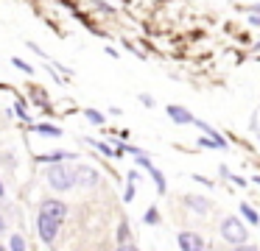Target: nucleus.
I'll use <instances>...</instances> for the list:
<instances>
[{"mask_svg": "<svg viewBox=\"0 0 260 251\" xmlns=\"http://www.w3.org/2000/svg\"><path fill=\"white\" fill-rule=\"evenodd\" d=\"M45 178H48V187L56 190V193H68V190L76 187V167L70 165V159L64 162H51L45 170Z\"/></svg>", "mask_w": 260, "mask_h": 251, "instance_id": "obj_1", "label": "nucleus"}, {"mask_svg": "<svg viewBox=\"0 0 260 251\" xmlns=\"http://www.w3.org/2000/svg\"><path fill=\"white\" fill-rule=\"evenodd\" d=\"M218 234L224 237L226 245L238 248L241 243H246V240H249L246 221H241L238 215H224V218H221V223H218Z\"/></svg>", "mask_w": 260, "mask_h": 251, "instance_id": "obj_2", "label": "nucleus"}, {"mask_svg": "<svg viewBox=\"0 0 260 251\" xmlns=\"http://www.w3.org/2000/svg\"><path fill=\"white\" fill-rule=\"evenodd\" d=\"M59 229H62V221H56V218H51L48 212L40 209V215H37V234H40V240L45 245H53L59 237Z\"/></svg>", "mask_w": 260, "mask_h": 251, "instance_id": "obj_3", "label": "nucleus"}, {"mask_svg": "<svg viewBox=\"0 0 260 251\" xmlns=\"http://www.w3.org/2000/svg\"><path fill=\"white\" fill-rule=\"evenodd\" d=\"M98 178H101L98 167H92V165H79L76 167V187L92 190V187H98Z\"/></svg>", "mask_w": 260, "mask_h": 251, "instance_id": "obj_4", "label": "nucleus"}, {"mask_svg": "<svg viewBox=\"0 0 260 251\" xmlns=\"http://www.w3.org/2000/svg\"><path fill=\"white\" fill-rule=\"evenodd\" d=\"M176 245H179L182 251H204L207 248V240L199 232H179L176 234Z\"/></svg>", "mask_w": 260, "mask_h": 251, "instance_id": "obj_5", "label": "nucleus"}, {"mask_svg": "<svg viewBox=\"0 0 260 251\" xmlns=\"http://www.w3.org/2000/svg\"><path fill=\"white\" fill-rule=\"evenodd\" d=\"M193 126H196L202 134H207V137H213L215 142H218V151H230V137H226V134H221L215 126H210V123L199 120V117H193Z\"/></svg>", "mask_w": 260, "mask_h": 251, "instance_id": "obj_6", "label": "nucleus"}, {"mask_svg": "<svg viewBox=\"0 0 260 251\" xmlns=\"http://www.w3.org/2000/svg\"><path fill=\"white\" fill-rule=\"evenodd\" d=\"M132 237H135V234H132V226H129V221H126V218H120V223H118V232H115V243H118V248L135 251V248H137V243H135Z\"/></svg>", "mask_w": 260, "mask_h": 251, "instance_id": "obj_7", "label": "nucleus"}, {"mask_svg": "<svg viewBox=\"0 0 260 251\" xmlns=\"http://www.w3.org/2000/svg\"><path fill=\"white\" fill-rule=\"evenodd\" d=\"M182 204H185L187 209L193 212V215H202V218L207 215L210 209H213L210 198H204V195H196V193H193V195H185V198H182Z\"/></svg>", "mask_w": 260, "mask_h": 251, "instance_id": "obj_8", "label": "nucleus"}, {"mask_svg": "<svg viewBox=\"0 0 260 251\" xmlns=\"http://www.w3.org/2000/svg\"><path fill=\"white\" fill-rule=\"evenodd\" d=\"M165 115H168L176 126H190L193 117H196L193 112H187L185 106H179V103H168V106H165Z\"/></svg>", "mask_w": 260, "mask_h": 251, "instance_id": "obj_9", "label": "nucleus"}, {"mask_svg": "<svg viewBox=\"0 0 260 251\" xmlns=\"http://www.w3.org/2000/svg\"><path fill=\"white\" fill-rule=\"evenodd\" d=\"M40 209L48 212L51 218H56V221H62V223H64V218H68V204H64V201H59V198H45Z\"/></svg>", "mask_w": 260, "mask_h": 251, "instance_id": "obj_10", "label": "nucleus"}, {"mask_svg": "<svg viewBox=\"0 0 260 251\" xmlns=\"http://www.w3.org/2000/svg\"><path fill=\"white\" fill-rule=\"evenodd\" d=\"M146 170H148V176H151V182H154V187H157V193H159V195L168 193V182H165V173L159 170V167L154 165V162L146 167Z\"/></svg>", "mask_w": 260, "mask_h": 251, "instance_id": "obj_11", "label": "nucleus"}, {"mask_svg": "<svg viewBox=\"0 0 260 251\" xmlns=\"http://www.w3.org/2000/svg\"><path fill=\"white\" fill-rule=\"evenodd\" d=\"M64 159L76 162L79 154H73V151H53V154H40L37 156V162H45V165H51V162H64Z\"/></svg>", "mask_w": 260, "mask_h": 251, "instance_id": "obj_12", "label": "nucleus"}, {"mask_svg": "<svg viewBox=\"0 0 260 251\" xmlns=\"http://www.w3.org/2000/svg\"><path fill=\"white\" fill-rule=\"evenodd\" d=\"M238 212L243 215V221H246L249 226H260V212L254 209L249 201H241V204H238Z\"/></svg>", "mask_w": 260, "mask_h": 251, "instance_id": "obj_13", "label": "nucleus"}, {"mask_svg": "<svg viewBox=\"0 0 260 251\" xmlns=\"http://www.w3.org/2000/svg\"><path fill=\"white\" fill-rule=\"evenodd\" d=\"M31 131H37V134H45V137H62V128L59 126H53V123H31Z\"/></svg>", "mask_w": 260, "mask_h": 251, "instance_id": "obj_14", "label": "nucleus"}, {"mask_svg": "<svg viewBox=\"0 0 260 251\" xmlns=\"http://www.w3.org/2000/svg\"><path fill=\"white\" fill-rule=\"evenodd\" d=\"M84 142H87V145H92V148H95L101 156H107V159H115V148H112L109 142H101V139H92V137H87Z\"/></svg>", "mask_w": 260, "mask_h": 251, "instance_id": "obj_15", "label": "nucleus"}, {"mask_svg": "<svg viewBox=\"0 0 260 251\" xmlns=\"http://www.w3.org/2000/svg\"><path fill=\"white\" fill-rule=\"evenodd\" d=\"M159 221H162V218H159V209L154 204L143 212V223H146V226H159Z\"/></svg>", "mask_w": 260, "mask_h": 251, "instance_id": "obj_16", "label": "nucleus"}, {"mask_svg": "<svg viewBox=\"0 0 260 251\" xmlns=\"http://www.w3.org/2000/svg\"><path fill=\"white\" fill-rule=\"evenodd\" d=\"M14 115H17L20 120L25 123V126H31V123H34V120L28 117V106H25V100H14Z\"/></svg>", "mask_w": 260, "mask_h": 251, "instance_id": "obj_17", "label": "nucleus"}, {"mask_svg": "<svg viewBox=\"0 0 260 251\" xmlns=\"http://www.w3.org/2000/svg\"><path fill=\"white\" fill-rule=\"evenodd\" d=\"M9 248H12V251H25V248H28V243H25L23 234H12V237H9Z\"/></svg>", "mask_w": 260, "mask_h": 251, "instance_id": "obj_18", "label": "nucleus"}, {"mask_svg": "<svg viewBox=\"0 0 260 251\" xmlns=\"http://www.w3.org/2000/svg\"><path fill=\"white\" fill-rule=\"evenodd\" d=\"M84 117L92 123V126H104V123H107V117H104L98 109H84Z\"/></svg>", "mask_w": 260, "mask_h": 251, "instance_id": "obj_19", "label": "nucleus"}, {"mask_svg": "<svg viewBox=\"0 0 260 251\" xmlns=\"http://www.w3.org/2000/svg\"><path fill=\"white\" fill-rule=\"evenodd\" d=\"M126 190H123V201L126 204H132V201H135V193H137V182H132V178H126Z\"/></svg>", "mask_w": 260, "mask_h": 251, "instance_id": "obj_20", "label": "nucleus"}, {"mask_svg": "<svg viewBox=\"0 0 260 251\" xmlns=\"http://www.w3.org/2000/svg\"><path fill=\"white\" fill-rule=\"evenodd\" d=\"M199 148H207V151H218V142H215L213 137H207V134H202V137H199Z\"/></svg>", "mask_w": 260, "mask_h": 251, "instance_id": "obj_21", "label": "nucleus"}, {"mask_svg": "<svg viewBox=\"0 0 260 251\" xmlns=\"http://www.w3.org/2000/svg\"><path fill=\"white\" fill-rule=\"evenodd\" d=\"M12 64L17 67V70H23L25 76H34V67H31L28 61H23V59H17V56H14V59H12Z\"/></svg>", "mask_w": 260, "mask_h": 251, "instance_id": "obj_22", "label": "nucleus"}, {"mask_svg": "<svg viewBox=\"0 0 260 251\" xmlns=\"http://www.w3.org/2000/svg\"><path fill=\"white\" fill-rule=\"evenodd\" d=\"M226 182H232L235 187H249V178L238 176V173H230V178H226Z\"/></svg>", "mask_w": 260, "mask_h": 251, "instance_id": "obj_23", "label": "nucleus"}, {"mask_svg": "<svg viewBox=\"0 0 260 251\" xmlns=\"http://www.w3.org/2000/svg\"><path fill=\"white\" fill-rule=\"evenodd\" d=\"M137 100H140V103L146 106V109H151V106H154V98H151L148 92H140V95H137Z\"/></svg>", "mask_w": 260, "mask_h": 251, "instance_id": "obj_24", "label": "nucleus"}, {"mask_svg": "<svg viewBox=\"0 0 260 251\" xmlns=\"http://www.w3.org/2000/svg\"><path fill=\"white\" fill-rule=\"evenodd\" d=\"M123 48H126V50H132V53H135V56H137V59H146V53H140V50H137V48H135V45H132V42H129V39H123Z\"/></svg>", "mask_w": 260, "mask_h": 251, "instance_id": "obj_25", "label": "nucleus"}, {"mask_svg": "<svg viewBox=\"0 0 260 251\" xmlns=\"http://www.w3.org/2000/svg\"><path fill=\"white\" fill-rule=\"evenodd\" d=\"M193 182H199V184H204V187H215V182H210V178H204V176H193Z\"/></svg>", "mask_w": 260, "mask_h": 251, "instance_id": "obj_26", "label": "nucleus"}, {"mask_svg": "<svg viewBox=\"0 0 260 251\" xmlns=\"http://www.w3.org/2000/svg\"><path fill=\"white\" fill-rule=\"evenodd\" d=\"M249 25L260 28V14H254V11H249Z\"/></svg>", "mask_w": 260, "mask_h": 251, "instance_id": "obj_27", "label": "nucleus"}, {"mask_svg": "<svg viewBox=\"0 0 260 251\" xmlns=\"http://www.w3.org/2000/svg\"><path fill=\"white\" fill-rule=\"evenodd\" d=\"M230 173H232V170H230L226 165H218V176H221V178H230Z\"/></svg>", "mask_w": 260, "mask_h": 251, "instance_id": "obj_28", "label": "nucleus"}, {"mask_svg": "<svg viewBox=\"0 0 260 251\" xmlns=\"http://www.w3.org/2000/svg\"><path fill=\"white\" fill-rule=\"evenodd\" d=\"M126 178H132V182H140V173H137V170H129V173H126Z\"/></svg>", "mask_w": 260, "mask_h": 251, "instance_id": "obj_29", "label": "nucleus"}, {"mask_svg": "<svg viewBox=\"0 0 260 251\" xmlns=\"http://www.w3.org/2000/svg\"><path fill=\"white\" fill-rule=\"evenodd\" d=\"M107 56H112V59H118V56H120V53H118V50H115V48H112V45H107Z\"/></svg>", "mask_w": 260, "mask_h": 251, "instance_id": "obj_30", "label": "nucleus"}, {"mask_svg": "<svg viewBox=\"0 0 260 251\" xmlns=\"http://www.w3.org/2000/svg\"><path fill=\"white\" fill-rule=\"evenodd\" d=\"M246 11H254V14H260V3H252V6H246Z\"/></svg>", "mask_w": 260, "mask_h": 251, "instance_id": "obj_31", "label": "nucleus"}, {"mask_svg": "<svg viewBox=\"0 0 260 251\" xmlns=\"http://www.w3.org/2000/svg\"><path fill=\"white\" fill-rule=\"evenodd\" d=\"M249 182H252V184H254V187H260V173H254V176H252V178H249Z\"/></svg>", "mask_w": 260, "mask_h": 251, "instance_id": "obj_32", "label": "nucleus"}, {"mask_svg": "<svg viewBox=\"0 0 260 251\" xmlns=\"http://www.w3.org/2000/svg\"><path fill=\"white\" fill-rule=\"evenodd\" d=\"M3 229H6V218L0 215V234H3Z\"/></svg>", "mask_w": 260, "mask_h": 251, "instance_id": "obj_33", "label": "nucleus"}, {"mask_svg": "<svg viewBox=\"0 0 260 251\" xmlns=\"http://www.w3.org/2000/svg\"><path fill=\"white\" fill-rule=\"evenodd\" d=\"M0 198H6V187H3V182H0Z\"/></svg>", "mask_w": 260, "mask_h": 251, "instance_id": "obj_34", "label": "nucleus"}, {"mask_svg": "<svg viewBox=\"0 0 260 251\" xmlns=\"http://www.w3.org/2000/svg\"><path fill=\"white\" fill-rule=\"evenodd\" d=\"M257 142H260V134H257Z\"/></svg>", "mask_w": 260, "mask_h": 251, "instance_id": "obj_35", "label": "nucleus"}, {"mask_svg": "<svg viewBox=\"0 0 260 251\" xmlns=\"http://www.w3.org/2000/svg\"><path fill=\"white\" fill-rule=\"evenodd\" d=\"M257 61H260V53H257Z\"/></svg>", "mask_w": 260, "mask_h": 251, "instance_id": "obj_36", "label": "nucleus"}, {"mask_svg": "<svg viewBox=\"0 0 260 251\" xmlns=\"http://www.w3.org/2000/svg\"><path fill=\"white\" fill-rule=\"evenodd\" d=\"M0 251H3V245H0Z\"/></svg>", "mask_w": 260, "mask_h": 251, "instance_id": "obj_37", "label": "nucleus"}]
</instances>
